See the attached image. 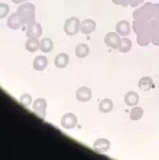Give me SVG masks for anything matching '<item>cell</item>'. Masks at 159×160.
I'll return each instance as SVG.
<instances>
[{
  "mask_svg": "<svg viewBox=\"0 0 159 160\" xmlns=\"http://www.w3.org/2000/svg\"><path fill=\"white\" fill-rule=\"evenodd\" d=\"M159 4L156 3H145L142 7L139 8L133 12V18L135 20H145L151 21L155 18L158 9Z\"/></svg>",
  "mask_w": 159,
  "mask_h": 160,
  "instance_id": "1",
  "label": "cell"
},
{
  "mask_svg": "<svg viewBox=\"0 0 159 160\" xmlns=\"http://www.w3.org/2000/svg\"><path fill=\"white\" fill-rule=\"evenodd\" d=\"M35 11H36V8L31 3L22 4L17 8V12L22 17L24 24H30L32 22H35V19H36Z\"/></svg>",
  "mask_w": 159,
  "mask_h": 160,
  "instance_id": "2",
  "label": "cell"
},
{
  "mask_svg": "<svg viewBox=\"0 0 159 160\" xmlns=\"http://www.w3.org/2000/svg\"><path fill=\"white\" fill-rule=\"evenodd\" d=\"M81 21L76 17L68 18L64 24V31L67 36H75L81 31Z\"/></svg>",
  "mask_w": 159,
  "mask_h": 160,
  "instance_id": "3",
  "label": "cell"
},
{
  "mask_svg": "<svg viewBox=\"0 0 159 160\" xmlns=\"http://www.w3.org/2000/svg\"><path fill=\"white\" fill-rule=\"evenodd\" d=\"M121 37L117 32H109L108 34H106V36L104 37V42L105 44L113 50H119L120 44H121Z\"/></svg>",
  "mask_w": 159,
  "mask_h": 160,
  "instance_id": "4",
  "label": "cell"
},
{
  "mask_svg": "<svg viewBox=\"0 0 159 160\" xmlns=\"http://www.w3.org/2000/svg\"><path fill=\"white\" fill-rule=\"evenodd\" d=\"M78 125V118L76 114L72 112H67L64 114L61 118V126L65 129H72Z\"/></svg>",
  "mask_w": 159,
  "mask_h": 160,
  "instance_id": "5",
  "label": "cell"
},
{
  "mask_svg": "<svg viewBox=\"0 0 159 160\" xmlns=\"http://www.w3.org/2000/svg\"><path fill=\"white\" fill-rule=\"evenodd\" d=\"M33 112L40 118H44L46 116V109H47V101L44 98H37L33 102L32 106Z\"/></svg>",
  "mask_w": 159,
  "mask_h": 160,
  "instance_id": "6",
  "label": "cell"
},
{
  "mask_svg": "<svg viewBox=\"0 0 159 160\" xmlns=\"http://www.w3.org/2000/svg\"><path fill=\"white\" fill-rule=\"evenodd\" d=\"M110 148H111V142L108 139L105 138H99L96 140L93 143L94 151L98 154H104L108 152Z\"/></svg>",
  "mask_w": 159,
  "mask_h": 160,
  "instance_id": "7",
  "label": "cell"
},
{
  "mask_svg": "<svg viewBox=\"0 0 159 160\" xmlns=\"http://www.w3.org/2000/svg\"><path fill=\"white\" fill-rule=\"evenodd\" d=\"M93 92L87 86H81L76 91V98L80 102H87L92 98Z\"/></svg>",
  "mask_w": 159,
  "mask_h": 160,
  "instance_id": "8",
  "label": "cell"
},
{
  "mask_svg": "<svg viewBox=\"0 0 159 160\" xmlns=\"http://www.w3.org/2000/svg\"><path fill=\"white\" fill-rule=\"evenodd\" d=\"M7 24L10 29H18L22 25H23L24 22H23L22 17L20 16V14L18 12H15V13H12L8 17V19L7 21Z\"/></svg>",
  "mask_w": 159,
  "mask_h": 160,
  "instance_id": "9",
  "label": "cell"
},
{
  "mask_svg": "<svg viewBox=\"0 0 159 160\" xmlns=\"http://www.w3.org/2000/svg\"><path fill=\"white\" fill-rule=\"evenodd\" d=\"M115 28H116V32L122 37H127V36L130 35V33H131L130 22L128 21H126V20L119 21L116 23Z\"/></svg>",
  "mask_w": 159,
  "mask_h": 160,
  "instance_id": "10",
  "label": "cell"
},
{
  "mask_svg": "<svg viewBox=\"0 0 159 160\" xmlns=\"http://www.w3.org/2000/svg\"><path fill=\"white\" fill-rule=\"evenodd\" d=\"M137 42L140 46L144 47L149 45L152 42V34H151V29L144 30L137 34Z\"/></svg>",
  "mask_w": 159,
  "mask_h": 160,
  "instance_id": "11",
  "label": "cell"
},
{
  "mask_svg": "<svg viewBox=\"0 0 159 160\" xmlns=\"http://www.w3.org/2000/svg\"><path fill=\"white\" fill-rule=\"evenodd\" d=\"M97 28V22L92 19H85L81 23V32L83 35H89L93 33Z\"/></svg>",
  "mask_w": 159,
  "mask_h": 160,
  "instance_id": "12",
  "label": "cell"
},
{
  "mask_svg": "<svg viewBox=\"0 0 159 160\" xmlns=\"http://www.w3.org/2000/svg\"><path fill=\"white\" fill-rule=\"evenodd\" d=\"M42 35V27L37 22H32L28 24L26 36L28 38H39Z\"/></svg>",
  "mask_w": 159,
  "mask_h": 160,
  "instance_id": "13",
  "label": "cell"
},
{
  "mask_svg": "<svg viewBox=\"0 0 159 160\" xmlns=\"http://www.w3.org/2000/svg\"><path fill=\"white\" fill-rule=\"evenodd\" d=\"M69 64V56L66 52L57 54L54 58V65L57 68H65Z\"/></svg>",
  "mask_w": 159,
  "mask_h": 160,
  "instance_id": "14",
  "label": "cell"
},
{
  "mask_svg": "<svg viewBox=\"0 0 159 160\" xmlns=\"http://www.w3.org/2000/svg\"><path fill=\"white\" fill-rule=\"evenodd\" d=\"M132 28L136 34H139L142 31L151 29V23L145 20H135L132 23Z\"/></svg>",
  "mask_w": 159,
  "mask_h": 160,
  "instance_id": "15",
  "label": "cell"
},
{
  "mask_svg": "<svg viewBox=\"0 0 159 160\" xmlns=\"http://www.w3.org/2000/svg\"><path fill=\"white\" fill-rule=\"evenodd\" d=\"M125 103L129 106V107H134L137 106L139 101H140V96L138 93H136L135 91H128L125 98H124Z\"/></svg>",
  "mask_w": 159,
  "mask_h": 160,
  "instance_id": "16",
  "label": "cell"
},
{
  "mask_svg": "<svg viewBox=\"0 0 159 160\" xmlns=\"http://www.w3.org/2000/svg\"><path fill=\"white\" fill-rule=\"evenodd\" d=\"M47 66H48V59L44 55H38L33 61V68L37 71L44 70L47 68Z\"/></svg>",
  "mask_w": 159,
  "mask_h": 160,
  "instance_id": "17",
  "label": "cell"
},
{
  "mask_svg": "<svg viewBox=\"0 0 159 160\" xmlns=\"http://www.w3.org/2000/svg\"><path fill=\"white\" fill-rule=\"evenodd\" d=\"M98 110L102 113H109L113 110V102L110 98H103L98 104Z\"/></svg>",
  "mask_w": 159,
  "mask_h": 160,
  "instance_id": "18",
  "label": "cell"
},
{
  "mask_svg": "<svg viewBox=\"0 0 159 160\" xmlns=\"http://www.w3.org/2000/svg\"><path fill=\"white\" fill-rule=\"evenodd\" d=\"M90 52V48L85 43H80L75 48V54L78 58H85Z\"/></svg>",
  "mask_w": 159,
  "mask_h": 160,
  "instance_id": "19",
  "label": "cell"
},
{
  "mask_svg": "<svg viewBox=\"0 0 159 160\" xmlns=\"http://www.w3.org/2000/svg\"><path fill=\"white\" fill-rule=\"evenodd\" d=\"M139 88L142 91H149L154 87V80L151 77H142L139 81Z\"/></svg>",
  "mask_w": 159,
  "mask_h": 160,
  "instance_id": "20",
  "label": "cell"
},
{
  "mask_svg": "<svg viewBox=\"0 0 159 160\" xmlns=\"http://www.w3.org/2000/svg\"><path fill=\"white\" fill-rule=\"evenodd\" d=\"M40 41L37 39V38H29L28 40L25 42V49L29 52H35L39 49Z\"/></svg>",
  "mask_w": 159,
  "mask_h": 160,
  "instance_id": "21",
  "label": "cell"
},
{
  "mask_svg": "<svg viewBox=\"0 0 159 160\" xmlns=\"http://www.w3.org/2000/svg\"><path fill=\"white\" fill-rule=\"evenodd\" d=\"M53 49V42L51 38H42V40H40V46H39V50L42 52L48 53L50 52H52V50Z\"/></svg>",
  "mask_w": 159,
  "mask_h": 160,
  "instance_id": "22",
  "label": "cell"
},
{
  "mask_svg": "<svg viewBox=\"0 0 159 160\" xmlns=\"http://www.w3.org/2000/svg\"><path fill=\"white\" fill-rule=\"evenodd\" d=\"M144 111L142 108L139 107V106H134L132 107L130 113H129V118L132 121H138L140 119H142V117L143 116Z\"/></svg>",
  "mask_w": 159,
  "mask_h": 160,
  "instance_id": "23",
  "label": "cell"
},
{
  "mask_svg": "<svg viewBox=\"0 0 159 160\" xmlns=\"http://www.w3.org/2000/svg\"><path fill=\"white\" fill-rule=\"evenodd\" d=\"M131 48H132V41L126 37L124 38H122L121 44L119 47V51L123 53H127L131 50Z\"/></svg>",
  "mask_w": 159,
  "mask_h": 160,
  "instance_id": "24",
  "label": "cell"
},
{
  "mask_svg": "<svg viewBox=\"0 0 159 160\" xmlns=\"http://www.w3.org/2000/svg\"><path fill=\"white\" fill-rule=\"evenodd\" d=\"M20 102L23 107H28L32 103V98L29 94H23L20 98Z\"/></svg>",
  "mask_w": 159,
  "mask_h": 160,
  "instance_id": "25",
  "label": "cell"
},
{
  "mask_svg": "<svg viewBox=\"0 0 159 160\" xmlns=\"http://www.w3.org/2000/svg\"><path fill=\"white\" fill-rule=\"evenodd\" d=\"M9 12V8L5 3H0V19L5 18Z\"/></svg>",
  "mask_w": 159,
  "mask_h": 160,
  "instance_id": "26",
  "label": "cell"
},
{
  "mask_svg": "<svg viewBox=\"0 0 159 160\" xmlns=\"http://www.w3.org/2000/svg\"><path fill=\"white\" fill-rule=\"evenodd\" d=\"M143 2H144V0H132L130 3V6L132 8H136V7H139L141 4H142Z\"/></svg>",
  "mask_w": 159,
  "mask_h": 160,
  "instance_id": "27",
  "label": "cell"
},
{
  "mask_svg": "<svg viewBox=\"0 0 159 160\" xmlns=\"http://www.w3.org/2000/svg\"><path fill=\"white\" fill-rule=\"evenodd\" d=\"M131 1H132V0H123L122 6H123V7H127V6H128V5H130Z\"/></svg>",
  "mask_w": 159,
  "mask_h": 160,
  "instance_id": "28",
  "label": "cell"
},
{
  "mask_svg": "<svg viewBox=\"0 0 159 160\" xmlns=\"http://www.w3.org/2000/svg\"><path fill=\"white\" fill-rule=\"evenodd\" d=\"M113 2V4L115 5H121L122 6V3H123V0H112Z\"/></svg>",
  "mask_w": 159,
  "mask_h": 160,
  "instance_id": "29",
  "label": "cell"
},
{
  "mask_svg": "<svg viewBox=\"0 0 159 160\" xmlns=\"http://www.w3.org/2000/svg\"><path fill=\"white\" fill-rule=\"evenodd\" d=\"M25 1H27V0H12V2L15 3V4H21V3L25 2Z\"/></svg>",
  "mask_w": 159,
  "mask_h": 160,
  "instance_id": "30",
  "label": "cell"
},
{
  "mask_svg": "<svg viewBox=\"0 0 159 160\" xmlns=\"http://www.w3.org/2000/svg\"><path fill=\"white\" fill-rule=\"evenodd\" d=\"M154 19H157V20H159V8L158 9H157V14H156V16H155Z\"/></svg>",
  "mask_w": 159,
  "mask_h": 160,
  "instance_id": "31",
  "label": "cell"
}]
</instances>
